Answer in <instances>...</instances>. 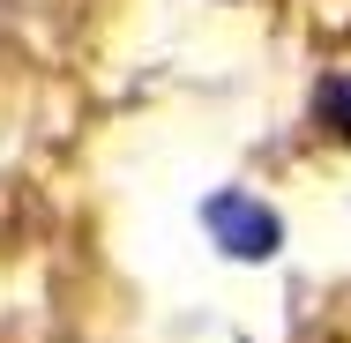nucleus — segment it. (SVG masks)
<instances>
[{
	"label": "nucleus",
	"mask_w": 351,
	"mask_h": 343,
	"mask_svg": "<svg viewBox=\"0 0 351 343\" xmlns=\"http://www.w3.org/2000/svg\"><path fill=\"white\" fill-rule=\"evenodd\" d=\"M217 224L232 231V254H269V246H277V224H269L262 209L239 216V202H217Z\"/></svg>",
	"instance_id": "1"
},
{
	"label": "nucleus",
	"mask_w": 351,
	"mask_h": 343,
	"mask_svg": "<svg viewBox=\"0 0 351 343\" xmlns=\"http://www.w3.org/2000/svg\"><path fill=\"white\" fill-rule=\"evenodd\" d=\"M322 127L337 142H351V75H337V82L322 90Z\"/></svg>",
	"instance_id": "2"
}]
</instances>
